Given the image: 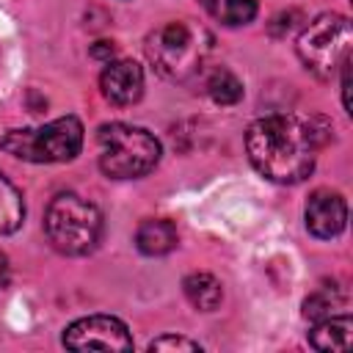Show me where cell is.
Returning <instances> with one entry per match:
<instances>
[{
  "mask_svg": "<svg viewBox=\"0 0 353 353\" xmlns=\"http://www.w3.org/2000/svg\"><path fill=\"white\" fill-rule=\"evenodd\" d=\"M25 218V201L22 193L0 174V234H11L19 229Z\"/></svg>",
  "mask_w": 353,
  "mask_h": 353,
  "instance_id": "obj_14",
  "label": "cell"
},
{
  "mask_svg": "<svg viewBox=\"0 0 353 353\" xmlns=\"http://www.w3.org/2000/svg\"><path fill=\"white\" fill-rule=\"evenodd\" d=\"M44 229H47L50 243L61 254L83 256V254L94 251L99 243L102 215L91 201H85L74 193H61L47 207Z\"/></svg>",
  "mask_w": 353,
  "mask_h": 353,
  "instance_id": "obj_4",
  "label": "cell"
},
{
  "mask_svg": "<svg viewBox=\"0 0 353 353\" xmlns=\"http://www.w3.org/2000/svg\"><path fill=\"white\" fill-rule=\"evenodd\" d=\"M149 350H201V345L185 336H160L149 342Z\"/></svg>",
  "mask_w": 353,
  "mask_h": 353,
  "instance_id": "obj_17",
  "label": "cell"
},
{
  "mask_svg": "<svg viewBox=\"0 0 353 353\" xmlns=\"http://www.w3.org/2000/svg\"><path fill=\"white\" fill-rule=\"evenodd\" d=\"M350 334H353V320L347 314L342 317H323L314 323L309 331V342L317 350H347L350 347Z\"/></svg>",
  "mask_w": 353,
  "mask_h": 353,
  "instance_id": "obj_11",
  "label": "cell"
},
{
  "mask_svg": "<svg viewBox=\"0 0 353 353\" xmlns=\"http://www.w3.org/2000/svg\"><path fill=\"white\" fill-rule=\"evenodd\" d=\"M99 85L113 105H132L143 94V69L135 61H108Z\"/></svg>",
  "mask_w": 353,
  "mask_h": 353,
  "instance_id": "obj_9",
  "label": "cell"
},
{
  "mask_svg": "<svg viewBox=\"0 0 353 353\" xmlns=\"http://www.w3.org/2000/svg\"><path fill=\"white\" fill-rule=\"evenodd\" d=\"M8 279H11V265H8V256L0 251V290L8 287Z\"/></svg>",
  "mask_w": 353,
  "mask_h": 353,
  "instance_id": "obj_18",
  "label": "cell"
},
{
  "mask_svg": "<svg viewBox=\"0 0 353 353\" xmlns=\"http://www.w3.org/2000/svg\"><path fill=\"white\" fill-rule=\"evenodd\" d=\"M80 146H83V124L74 116H61L33 130H11L0 141L3 152L28 163H63L77 157Z\"/></svg>",
  "mask_w": 353,
  "mask_h": 353,
  "instance_id": "obj_6",
  "label": "cell"
},
{
  "mask_svg": "<svg viewBox=\"0 0 353 353\" xmlns=\"http://www.w3.org/2000/svg\"><path fill=\"white\" fill-rule=\"evenodd\" d=\"M347 223V204L334 190H314L306 201V229L320 237L331 240L336 237Z\"/></svg>",
  "mask_w": 353,
  "mask_h": 353,
  "instance_id": "obj_8",
  "label": "cell"
},
{
  "mask_svg": "<svg viewBox=\"0 0 353 353\" xmlns=\"http://www.w3.org/2000/svg\"><path fill=\"white\" fill-rule=\"evenodd\" d=\"M99 143V168L113 179H138L149 174L160 160V141L132 124H102L97 132Z\"/></svg>",
  "mask_w": 353,
  "mask_h": 353,
  "instance_id": "obj_3",
  "label": "cell"
},
{
  "mask_svg": "<svg viewBox=\"0 0 353 353\" xmlns=\"http://www.w3.org/2000/svg\"><path fill=\"white\" fill-rule=\"evenodd\" d=\"M135 243H138V251L141 254H146V256H163V254H168L176 245V226L171 221H165V218L143 221L138 226Z\"/></svg>",
  "mask_w": 353,
  "mask_h": 353,
  "instance_id": "obj_10",
  "label": "cell"
},
{
  "mask_svg": "<svg viewBox=\"0 0 353 353\" xmlns=\"http://www.w3.org/2000/svg\"><path fill=\"white\" fill-rule=\"evenodd\" d=\"M350 47H353V28L350 19L342 14L314 17L301 30L295 44L301 63L320 80H328L342 69V63L350 58Z\"/></svg>",
  "mask_w": 353,
  "mask_h": 353,
  "instance_id": "obj_5",
  "label": "cell"
},
{
  "mask_svg": "<svg viewBox=\"0 0 353 353\" xmlns=\"http://www.w3.org/2000/svg\"><path fill=\"white\" fill-rule=\"evenodd\" d=\"M204 88L207 94L212 97V102L218 105H234L240 97H243V83L229 72V69H215L207 74L204 80Z\"/></svg>",
  "mask_w": 353,
  "mask_h": 353,
  "instance_id": "obj_15",
  "label": "cell"
},
{
  "mask_svg": "<svg viewBox=\"0 0 353 353\" xmlns=\"http://www.w3.org/2000/svg\"><path fill=\"white\" fill-rule=\"evenodd\" d=\"M212 19L221 25H245L256 17V0H199Z\"/></svg>",
  "mask_w": 353,
  "mask_h": 353,
  "instance_id": "obj_13",
  "label": "cell"
},
{
  "mask_svg": "<svg viewBox=\"0 0 353 353\" xmlns=\"http://www.w3.org/2000/svg\"><path fill=\"white\" fill-rule=\"evenodd\" d=\"M185 298L199 309V312H212L218 309L221 298H223V287L212 273H190L182 281Z\"/></svg>",
  "mask_w": 353,
  "mask_h": 353,
  "instance_id": "obj_12",
  "label": "cell"
},
{
  "mask_svg": "<svg viewBox=\"0 0 353 353\" xmlns=\"http://www.w3.org/2000/svg\"><path fill=\"white\" fill-rule=\"evenodd\" d=\"M113 52H116V47H113L110 41H99V44L91 50L94 58H113Z\"/></svg>",
  "mask_w": 353,
  "mask_h": 353,
  "instance_id": "obj_19",
  "label": "cell"
},
{
  "mask_svg": "<svg viewBox=\"0 0 353 353\" xmlns=\"http://www.w3.org/2000/svg\"><path fill=\"white\" fill-rule=\"evenodd\" d=\"M336 301H339V298L331 295V287H323V290H317L314 295H309V298L303 301V317H306V320H314V323L323 320V317H331Z\"/></svg>",
  "mask_w": 353,
  "mask_h": 353,
  "instance_id": "obj_16",
  "label": "cell"
},
{
  "mask_svg": "<svg viewBox=\"0 0 353 353\" xmlns=\"http://www.w3.org/2000/svg\"><path fill=\"white\" fill-rule=\"evenodd\" d=\"M63 345L69 350H130L132 336L119 317L91 314L83 320H74L63 331Z\"/></svg>",
  "mask_w": 353,
  "mask_h": 353,
  "instance_id": "obj_7",
  "label": "cell"
},
{
  "mask_svg": "<svg viewBox=\"0 0 353 353\" xmlns=\"http://www.w3.org/2000/svg\"><path fill=\"white\" fill-rule=\"evenodd\" d=\"M328 138V124L301 116H265L245 132V152L254 168L279 185L303 182L317 160L320 146Z\"/></svg>",
  "mask_w": 353,
  "mask_h": 353,
  "instance_id": "obj_1",
  "label": "cell"
},
{
  "mask_svg": "<svg viewBox=\"0 0 353 353\" xmlns=\"http://www.w3.org/2000/svg\"><path fill=\"white\" fill-rule=\"evenodd\" d=\"M212 33L196 22H165L146 36V58L168 80H190L204 72Z\"/></svg>",
  "mask_w": 353,
  "mask_h": 353,
  "instance_id": "obj_2",
  "label": "cell"
}]
</instances>
